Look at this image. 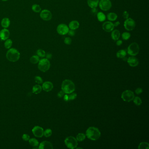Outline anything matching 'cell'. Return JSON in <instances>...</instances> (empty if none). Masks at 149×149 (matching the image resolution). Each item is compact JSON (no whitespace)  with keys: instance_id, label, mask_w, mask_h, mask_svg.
I'll return each instance as SVG.
<instances>
[{"instance_id":"40","label":"cell","mask_w":149,"mask_h":149,"mask_svg":"<svg viewBox=\"0 0 149 149\" xmlns=\"http://www.w3.org/2000/svg\"><path fill=\"white\" fill-rule=\"evenodd\" d=\"M97 13H98V10L97 9H96V8H93L91 10V14L92 15H93V16H96L97 15Z\"/></svg>"},{"instance_id":"20","label":"cell","mask_w":149,"mask_h":149,"mask_svg":"<svg viewBox=\"0 0 149 149\" xmlns=\"http://www.w3.org/2000/svg\"><path fill=\"white\" fill-rule=\"evenodd\" d=\"M99 2V0H88L87 1L88 5L91 9L97 8Z\"/></svg>"},{"instance_id":"8","label":"cell","mask_w":149,"mask_h":149,"mask_svg":"<svg viewBox=\"0 0 149 149\" xmlns=\"http://www.w3.org/2000/svg\"><path fill=\"white\" fill-rule=\"evenodd\" d=\"M98 5L100 9L104 11H108L112 6L110 0H101Z\"/></svg>"},{"instance_id":"34","label":"cell","mask_w":149,"mask_h":149,"mask_svg":"<svg viewBox=\"0 0 149 149\" xmlns=\"http://www.w3.org/2000/svg\"><path fill=\"white\" fill-rule=\"evenodd\" d=\"M37 56H38L39 57H40L42 58L44 57L45 56V55H46L45 51L42 50V49H39V50H37Z\"/></svg>"},{"instance_id":"15","label":"cell","mask_w":149,"mask_h":149,"mask_svg":"<svg viewBox=\"0 0 149 149\" xmlns=\"http://www.w3.org/2000/svg\"><path fill=\"white\" fill-rule=\"evenodd\" d=\"M38 148L40 149H53V146L49 141H44L39 144Z\"/></svg>"},{"instance_id":"4","label":"cell","mask_w":149,"mask_h":149,"mask_svg":"<svg viewBox=\"0 0 149 149\" xmlns=\"http://www.w3.org/2000/svg\"><path fill=\"white\" fill-rule=\"evenodd\" d=\"M50 67V63L47 59L45 58L39 60L38 68L41 71L45 72L48 70Z\"/></svg>"},{"instance_id":"11","label":"cell","mask_w":149,"mask_h":149,"mask_svg":"<svg viewBox=\"0 0 149 149\" xmlns=\"http://www.w3.org/2000/svg\"><path fill=\"white\" fill-rule=\"evenodd\" d=\"M40 16L43 20L48 21L52 19V14L50 11L47 9H44L41 11Z\"/></svg>"},{"instance_id":"17","label":"cell","mask_w":149,"mask_h":149,"mask_svg":"<svg viewBox=\"0 0 149 149\" xmlns=\"http://www.w3.org/2000/svg\"><path fill=\"white\" fill-rule=\"evenodd\" d=\"M127 62L130 66L132 67H136L139 64L138 59L134 56H131L128 59Z\"/></svg>"},{"instance_id":"27","label":"cell","mask_w":149,"mask_h":149,"mask_svg":"<svg viewBox=\"0 0 149 149\" xmlns=\"http://www.w3.org/2000/svg\"><path fill=\"white\" fill-rule=\"evenodd\" d=\"M12 41L10 39H7L4 43V47L7 49H9L11 48L12 45Z\"/></svg>"},{"instance_id":"43","label":"cell","mask_w":149,"mask_h":149,"mask_svg":"<svg viewBox=\"0 0 149 149\" xmlns=\"http://www.w3.org/2000/svg\"><path fill=\"white\" fill-rule=\"evenodd\" d=\"M64 94H65V93L62 90V91H60V92L57 94V96H58V97H59V98H61V97H63V96L64 95Z\"/></svg>"},{"instance_id":"22","label":"cell","mask_w":149,"mask_h":149,"mask_svg":"<svg viewBox=\"0 0 149 149\" xmlns=\"http://www.w3.org/2000/svg\"><path fill=\"white\" fill-rule=\"evenodd\" d=\"M42 91V87L39 84H36L33 87V92L35 94H39Z\"/></svg>"},{"instance_id":"14","label":"cell","mask_w":149,"mask_h":149,"mask_svg":"<svg viewBox=\"0 0 149 149\" xmlns=\"http://www.w3.org/2000/svg\"><path fill=\"white\" fill-rule=\"evenodd\" d=\"M10 33L6 28H4L0 31V39L2 41H5L10 36Z\"/></svg>"},{"instance_id":"16","label":"cell","mask_w":149,"mask_h":149,"mask_svg":"<svg viewBox=\"0 0 149 149\" xmlns=\"http://www.w3.org/2000/svg\"><path fill=\"white\" fill-rule=\"evenodd\" d=\"M42 89L46 92H49L52 91L53 88V85L52 82L50 81H46L43 83L42 86Z\"/></svg>"},{"instance_id":"6","label":"cell","mask_w":149,"mask_h":149,"mask_svg":"<svg viewBox=\"0 0 149 149\" xmlns=\"http://www.w3.org/2000/svg\"><path fill=\"white\" fill-rule=\"evenodd\" d=\"M64 143L66 146L70 149H75L78 145V140L73 136L67 137L65 139Z\"/></svg>"},{"instance_id":"45","label":"cell","mask_w":149,"mask_h":149,"mask_svg":"<svg viewBox=\"0 0 149 149\" xmlns=\"http://www.w3.org/2000/svg\"><path fill=\"white\" fill-rule=\"evenodd\" d=\"M63 99L65 101H68L69 100V95H68V94H66V95H64L63 96Z\"/></svg>"},{"instance_id":"42","label":"cell","mask_w":149,"mask_h":149,"mask_svg":"<svg viewBox=\"0 0 149 149\" xmlns=\"http://www.w3.org/2000/svg\"><path fill=\"white\" fill-rule=\"evenodd\" d=\"M67 34L70 36H74V35L75 34V32L74 30L70 29V30H69Z\"/></svg>"},{"instance_id":"9","label":"cell","mask_w":149,"mask_h":149,"mask_svg":"<svg viewBox=\"0 0 149 149\" xmlns=\"http://www.w3.org/2000/svg\"><path fill=\"white\" fill-rule=\"evenodd\" d=\"M124 26L126 30L129 31H132L136 27V22L134 20L131 18H128L124 22Z\"/></svg>"},{"instance_id":"10","label":"cell","mask_w":149,"mask_h":149,"mask_svg":"<svg viewBox=\"0 0 149 149\" xmlns=\"http://www.w3.org/2000/svg\"><path fill=\"white\" fill-rule=\"evenodd\" d=\"M69 30V28L68 26L64 24L59 25L56 28L57 32L59 34L61 35H66L67 34Z\"/></svg>"},{"instance_id":"19","label":"cell","mask_w":149,"mask_h":149,"mask_svg":"<svg viewBox=\"0 0 149 149\" xmlns=\"http://www.w3.org/2000/svg\"><path fill=\"white\" fill-rule=\"evenodd\" d=\"M120 37V33L119 31L115 29L112 31L111 34V37L114 41L118 40Z\"/></svg>"},{"instance_id":"29","label":"cell","mask_w":149,"mask_h":149,"mask_svg":"<svg viewBox=\"0 0 149 149\" xmlns=\"http://www.w3.org/2000/svg\"><path fill=\"white\" fill-rule=\"evenodd\" d=\"M139 149H149V144L147 142L141 143L138 147Z\"/></svg>"},{"instance_id":"46","label":"cell","mask_w":149,"mask_h":149,"mask_svg":"<svg viewBox=\"0 0 149 149\" xmlns=\"http://www.w3.org/2000/svg\"><path fill=\"white\" fill-rule=\"evenodd\" d=\"M123 44V41H122L121 40H117L116 42V44L118 46H120L121 45H122Z\"/></svg>"},{"instance_id":"12","label":"cell","mask_w":149,"mask_h":149,"mask_svg":"<svg viewBox=\"0 0 149 149\" xmlns=\"http://www.w3.org/2000/svg\"><path fill=\"white\" fill-rule=\"evenodd\" d=\"M34 135L36 137L41 138L44 136V130L43 128L39 126H35L32 130Z\"/></svg>"},{"instance_id":"7","label":"cell","mask_w":149,"mask_h":149,"mask_svg":"<svg viewBox=\"0 0 149 149\" xmlns=\"http://www.w3.org/2000/svg\"><path fill=\"white\" fill-rule=\"evenodd\" d=\"M135 97L134 94L132 91L130 90H126L123 92L121 97L124 101L130 102L133 100Z\"/></svg>"},{"instance_id":"24","label":"cell","mask_w":149,"mask_h":149,"mask_svg":"<svg viewBox=\"0 0 149 149\" xmlns=\"http://www.w3.org/2000/svg\"><path fill=\"white\" fill-rule=\"evenodd\" d=\"M127 54L126 51L124 50H119L116 53V56L118 58L123 59L125 57Z\"/></svg>"},{"instance_id":"32","label":"cell","mask_w":149,"mask_h":149,"mask_svg":"<svg viewBox=\"0 0 149 149\" xmlns=\"http://www.w3.org/2000/svg\"><path fill=\"white\" fill-rule=\"evenodd\" d=\"M133 100L134 104H135L136 105H137V106L140 105L142 104V100H141L140 97H134Z\"/></svg>"},{"instance_id":"25","label":"cell","mask_w":149,"mask_h":149,"mask_svg":"<svg viewBox=\"0 0 149 149\" xmlns=\"http://www.w3.org/2000/svg\"><path fill=\"white\" fill-rule=\"evenodd\" d=\"M97 19L100 22H104L106 19V16L102 12H98L97 15Z\"/></svg>"},{"instance_id":"41","label":"cell","mask_w":149,"mask_h":149,"mask_svg":"<svg viewBox=\"0 0 149 149\" xmlns=\"http://www.w3.org/2000/svg\"><path fill=\"white\" fill-rule=\"evenodd\" d=\"M123 17L125 19L129 18V14L127 11H124L123 14Z\"/></svg>"},{"instance_id":"23","label":"cell","mask_w":149,"mask_h":149,"mask_svg":"<svg viewBox=\"0 0 149 149\" xmlns=\"http://www.w3.org/2000/svg\"><path fill=\"white\" fill-rule=\"evenodd\" d=\"M118 16L116 13L114 12H111L108 13L107 15V18L108 20L111 22H113L117 19Z\"/></svg>"},{"instance_id":"37","label":"cell","mask_w":149,"mask_h":149,"mask_svg":"<svg viewBox=\"0 0 149 149\" xmlns=\"http://www.w3.org/2000/svg\"><path fill=\"white\" fill-rule=\"evenodd\" d=\"M64 43L68 45H70L72 43V39L70 37H66L64 40Z\"/></svg>"},{"instance_id":"38","label":"cell","mask_w":149,"mask_h":149,"mask_svg":"<svg viewBox=\"0 0 149 149\" xmlns=\"http://www.w3.org/2000/svg\"><path fill=\"white\" fill-rule=\"evenodd\" d=\"M77 95L76 93L72 92V93L70 94V95H69V100H73L75 99L77 97Z\"/></svg>"},{"instance_id":"2","label":"cell","mask_w":149,"mask_h":149,"mask_svg":"<svg viewBox=\"0 0 149 149\" xmlns=\"http://www.w3.org/2000/svg\"><path fill=\"white\" fill-rule=\"evenodd\" d=\"M61 89L65 94H70L75 91V86L71 80H65L62 83Z\"/></svg>"},{"instance_id":"28","label":"cell","mask_w":149,"mask_h":149,"mask_svg":"<svg viewBox=\"0 0 149 149\" xmlns=\"http://www.w3.org/2000/svg\"><path fill=\"white\" fill-rule=\"evenodd\" d=\"M30 61L31 63L33 64H36L39 63V56L37 55H34L31 57Z\"/></svg>"},{"instance_id":"47","label":"cell","mask_w":149,"mask_h":149,"mask_svg":"<svg viewBox=\"0 0 149 149\" xmlns=\"http://www.w3.org/2000/svg\"><path fill=\"white\" fill-rule=\"evenodd\" d=\"M45 56H46V59H47L48 60H49V59H51L52 57V54H51V53H48L47 54H46L45 55Z\"/></svg>"},{"instance_id":"21","label":"cell","mask_w":149,"mask_h":149,"mask_svg":"<svg viewBox=\"0 0 149 149\" xmlns=\"http://www.w3.org/2000/svg\"><path fill=\"white\" fill-rule=\"evenodd\" d=\"M10 25V20L9 18H5L1 20V25L4 28H8Z\"/></svg>"},{"instance_id":"13","label":"cell","mask_w":149,"mask_h":149,"mask_svg":"<svg viewBox=\"0 0 149 149\" xmlns=\"http://www.w3.org/2000/svg\"><path fill=\"white\" fill-rule=\"evenodd\" d=\"M114 24L111 21L105 22L102 25L103 29L108 33L112 32L114 30Z\"/></svg>"},{"instance_id":"30","label":"cell","mask_w":149,"mask_h":149,"mask_svg":"<svg viewBox=\"0 0 149 149\" xmlns=\"http://www.w3.org/2000/svg\"><path fill=\"white\" fill-rule=\"evenodd\" d=\"M85 138H86V135L85 134L82 133H80L78 134V135L77 136L76 139L78 141L81 142V141L84 140L85 139Z\"/></svg>"},{"instance_id":"5","label":"cell","mask_w":149,"mask_h":149,"mask_svg":"<svg viewBox=\"0 0 149 149\" xmlns=\"http://www.w3.org/2000/svg\"><path fill=\"white\" fill-rule=\"evenodd\" d=\"M140 51V47L136 43H132L128 46L127 53L132 56H135L138 54Z\"/></svg>"},{"instance_id":"33","label":"cell","mask_w":149,"mask_h":149,"mask_svg":"<svg viewBox=\"0 0 149 149\" xmlns=\"http://www.w3.org/2000/svg\"><path fill=\"white\" fill-rule=\"evenodd\" d=\"M122 37L123 40H127L131 37V35L130 33L128 32H124L122 35Z\"/></svg>"},{"instance_id":"35","label":"cell","mask_w":149,"mask_h":149,"mask_svg":"<svg viewBox=\"0 0 149 149\" xmlns=\"http://www.w3.org/2000/svg\"><path fill=\"white\" fill-rule=\"evenodd\" d=\"M52 134V130L50 129H48L44 131V135L46 137H49L51 136Z\"/></svg>"},{"instance_id":"44","label":"cell","mask_w":149,"mask_h":149,"mask_svg":"<svg viewBox=\"0 0 149 149\" xmlns=\"http://www.w3.org/2000/svg\"><path fill=\"white\" fill-rule=\"evenodd\" d=\"M143 92V89L141 88H138L135 91V92L137 95H140Z\"/></svg>"},{"instance_id":"39","label":"cell","mask_w":149,"mask_h":149,"mask_svg":"<svg viewBox=\"0 0 149 149\" xmlns=\"http://www.w3.org/2000/svg\"><path fill=\"white\" fill-rule=\"evenodd\" d=\"M22 138L23 140L27 141L30 139V136L28 134H24L22 136Z\"/></svg>"},{"instance_id":"50","label":"cell","mask_w":149,"mask_h":149,"mask_svg":"<svg viewBox=\"0 0 149 149\" xmlns=\"http://www.w3.org/2000/svg\"><path fill=\"white\" fill-rule=\"evenodd\" d=\"M77 149H82V148H80V147H78V148H77Z\"/></svg>"},{"instance_id":"36","label":"cell","mask_w":149,"mask_h":149,"mask_svg":"<svg viewBox=\"0 0 149 149\" xmlns=\"http://www.w3.org/2000/svg\"><path fill=\"white\" fill-rule=\"evenodd\" d=\"M35 81L38 84H41L43 82V80L39 76H36L35 77Z\"/></svg>"},{"instance_id":"26","label":"cell","mask_w":149,"mask_h":149,"mask_svg":"<svg viewBox=\"0 0 149 149\" xmlns=\"http://www.w3.org/2000/svg\"><path fill=\"white\" fill-rule=\"evenodd\" d=\"M29 144L33 147H37L39 145V142L35 138L30 139L29 140Z\"/></svg>"},{"instance_id":"31","label":"cell","mask_w":149,"mask_h":149,"mask_svg":"<svg viewBox=\"0 0 149 149\" xmlns=\"http://www.w3.org/2000/svg\"><path fill=\"white\" fill-rule=\"evenodd\" d=\"M32 9L33 11L36 13H39L41 11V7L37 4H33L32 7Z\"/></svg>"},{"instance_id":"18","label":"cell","mask_w":149,"mask_h":149,"mask_svg":"<svg viewBox=\"0 0 149 149\" xmlns=\"http://www.w3.org/2000/svg\"><path fill=\"white\" fill-rule=\"evenodd\" d=\"M79 26H80V24L79 22L76 20H74L70 22L69 24V28L70 29L74 30L77 29L79 27Z\"/></svg>"},{"instance_id":"49","label":"cell","mask_w":149,"mask_h":149,"mask_svg":"<svg viewBox=\"0 0 149 149\" xmlns=\"http://www.w3.org/2000/svg\"><path fill=\"white\" fill-rule=\"evenodd\" d=\"M2 1H6L7 0H2Z\"/></svg>"},{"instance_id":"1","label":"cell","mask_w":149,"mask_h":149,"mask_svg":"<svg viewBox=\"0 0 149 149\" xmlns=\"http://www.w3.org/2000/svg\"><path fill=\"white\" fill-rule=\"evenodd\" d=\"M86 136L89 139L92 140H97L101 136V132L97 128L90 127L87 130Z\"/></svg>"},{"instance_id":"48","label":"cell","mask_w":149,"mask_h":149,"mask_svg":"<svg viewBox=\"0 0 149 149\" xmlns=\"http://www.w3.org/2000/svg\"><path fill=\"white\" fill-rule=\"evenodd\" d=\"M119 25H120V22H119V21L115 22L114 24V27H117V26H119Z\"/></svg>"},{"instance_id":"3","label":"cell","mask_w":149,"mask_h":149,"mask_svg":"<svg viewBox=\"0 0 149 149\" xmlns=\"http://www.w3.org/2000/svg\"><path fill=\"white\" fill-rule=\"evenodd\" d=\"M6 58L9 61L15 62L19 60L20 53L19 51L15 48H10L7 52Z\"/></svg>"}]
</instances>
